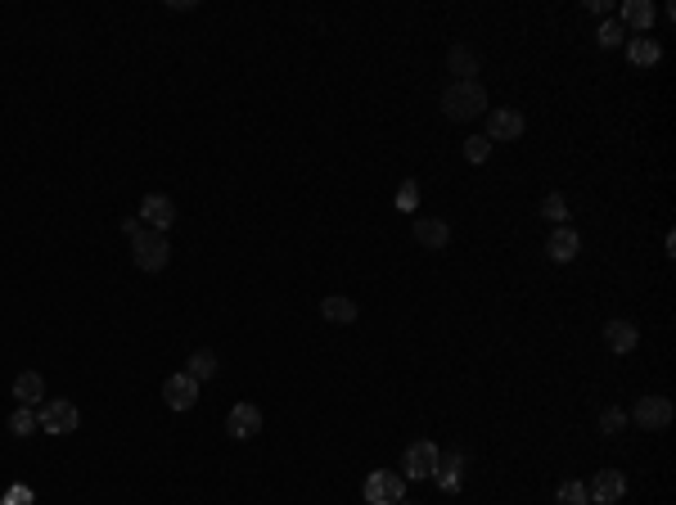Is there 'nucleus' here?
<instances>
[{
	"label": "nucleus",
	"instance_id": "obj_28",
	"mask_svg": "<svg viewBox=\"0 0 676 505\" xmlns=\"http://www.w3.org/2000/svg\"><path fill=\"white\" fill-rule=\"evenodd\" d=\"M415 203H420V185L406 181V185L397 190V208H401V212H415Z\"/></svg>",
	"mask_w": 676,
	"mask_h": 505
},
{
	"label": "nucleus",
	"instance_id": "obj_5",
	"mask_svg": "<svg viewBox=\"0 0 676 505\" xmlns=\"http://www.w3.org/2000/svg\"><path fill=\"white\" fill-rule=\"evenodd\" d=\"M401 496H406V478L397 469H374L366 478V501L370 505H397Z\"/></svg>",
	"mask_w": 676,
	"mask_h": 505
},
{
	"label": "nucleus",
	"instance_id": "obj_6",
	"mask_svg": "<svg viewBox=\"0 0 676 505\" xmlns=\"http://www.w3.org/2000/svg\"><path fill=\"white\" fill-rule=\"evenodd\" d=\"M586 496H591L595 505H618V501L627 496V478H623V469H600V474L586 483Z\"/></svg>",
	"mask_w": 676,
	"mask_h": 505
},
{
	"label": "nucleus",
	"instance_id": "obj_13",
	"mask_svg": "<svg viewBox=\"0 0 676 505\" xmlns=\"http://www.w3.org/2000/svg\"><path fill=\"white\" fill-rule=\"evenodd\" d=\"M582 253V240H577V231H568V226H555L551 231V240H546V257L551 262H573Z\"/></svg>",
	"mask_w": 676,
	"mask_h": 505
},
{
	"label": "nucleus",
	"instance_id": "obj_2",
	"mask_svg": "<svg viewBox=\"0 0 676 505\" xmlns=\"http://www.w3.org/2000/svg\"><path fill=\"white\" fill-rule=\"evenodd\" d=\"M167 257H172V244H167L163 231H149V226H145V231L131 235V262L141 266V271H163Z\"/></svg>",
	"mask_w": 676,
	"mask_h": 505
},
{
	"label": "nucleus",
	"instance_id": "obj_7",
	"mask_svg": "<svg viewBox=\"0 0 676 505\" xmlns=\"http://www.w3.org/2000/svg\"><path fill=\"white\" fill-rule=\"evenodd\" d=\"M226 433L235 443H248V438H257L262 433V411L253 406V402H239V406H230V415H226Z\"/></svg>",
	"mask_w": 676,
	"mask_h": 505
},
{
	"label": "nucleus",
	"instance_id": "obj_3",
	"mask_svg": "<svg viewBox=\"0 0 676 505\" xmlns=\"http://www.w3.org/2000/svg\"><path fill=\"white\" fill-rule=\"evenodd\" d=\"M36 424H41V433H50V438H63V433L82 428V411L73 402H45L36 411Z\"/></svg>",
	"mask_w": 676,
	"mask_h": 505
},
{
	"label": "nucleus",
	"instance_id": "obj_19",
	"mask_svg": "<svg viewBox=\"0 0 676 505\" xmlns=\"http://www.w3.org/2000/svg\"><path fill=\"white\" fill-rule=\"evenodd\" d=\"M45 397V379L36 375V371H23L19 379H14V402L19 406H36Z\"/></svg>",
	"mask_w": 676,
	"mask_h": 505
},
{
	"label": "nucleus",
	"instance_id": "obj_24",
	"mask_svg": "<svg viewBox=\"0 0 676 505\" xmlns=\"http://www.w3.org/2000/svg\"><path fill=\"white\" fill-rule=\"evenodd\" d=\"M555 501H559V505H586L591 496H586V483L568 478V483H559V487H555Z\"/></svg>",
	"mask_w": 676,
	"mask_h": 505
},
{
	"label": "nucleus",
	"instance_id": "obj_10",
	"mask_svg": "<svg viewBox=\"0 0 676 505\" xmlns=\"http://www.w3.org/2000/svg\"><path fill=\"white\" fill-rule=\"evenodd\" d=\"M163 402H167L172 411H189V406L198 402V379H194V375H185V371H181V375H172V379L163 384Z\"/></svg>",
	"mask_w": 676,
	"mask_h": 505
},
{
	"label": "nucleus",
	"instance_id": "obj_11",
	"mask_svg": "<svg viewBox=\"0 0 676 505\" xmlns=\"http://www.w3.org/2000/svg\"><path fill=\"white\" fill-rule=\"evenodd\" d=\"M141 216L149 222V231H163V235H167V226L176 222V203H172L167 194H145V199H141Z\"/></svg>",
	"mask_w": 676,
	"mask_h": 505
},
{
	"label": "nucleus",
	"instance_id": "obj_9",
	"mask_svg": "<svg viewBox=\"0 0 676 505\" xmlns=\"http://www.w3.org/2000/svg\"><path fill=\"white\" fill-rule=\"evenodd\" d=\"M523 126L527 122L519 109H487V140H519Z\"/></svg>",
	"mask_w": 676,
	"mask_h": 505
},
{
	"label": "nucleus",
	"instance_id": "obj_1",
	"mask_svg": "<svg viewBox=\"0 0 676 505\" xmlns=\"http://www.w3.org/2000/svg\"><path fill=\"white\" fill-rule=\"evenodd\" d=\"M442 113H447L451 122L483 118V113H487V91H483V82H479V77H473V82H451V86L442 91Z\"/></svg>",
	"mask_w": 676,
	"mask_h": 505
},
{
	"label": "nucleus",
	"instance_id": "obj_18",
	"mask_svg": "<svg viewBox=\"0 0 676 505\" xmlns=\"http://www.w3.org/2000/svg\"><path fill=\"white\" fill-rule=\"evenodd\" d=\"M627 59H632L636 68H654V63L663 59V45H658L654 37H632V41H627Z\"/></svg>",
	"mask_w": 676,
	"mask_h": 505
},
{
	"label": "nucleus",
	"instance_id": "obj_21",
	"mask_svg": "<svg viewBox=\"0 0 676 505\" xmlns=\"http://www.w3.org/2000/svg\"><path fill=\"white\" fill-rule=\"evenodd\" d=\"M185 375H194L198 384H203V379H213V375H217V352H208V347H198V352L189 356V366H185Z\"/></svg>",
	"mask_w": 676,
	"mask_h": 505
},
{
	"label": "nucleus",
	"instance_id": "obj_8",
	"mask_svg": "<svg viewBox=\"0 0 676 505\" xmlns=\"http://www.w3.org/2000/svg\"><path fill=\"white\" fill-rule=\"evenodd\" d=\"M672 402L667 397H640L636 402V411H632V419L640 424V428H649V433H658V428H667L672 424Z\"/></svg>",
	"mask_w": 676,
	"mask_h": 505
},
{
	"label": "nucleus",
	"instance_id": "obj_29",
	"mask_svg": "<svg viewBox=\"0 0 676 505\" xmlns=\"http://www.w3.org/2000/svg\"><path fill=\"white\" fill-rule=\"evenodd\" d=\"M397 505H411V501H397Z\"/></svg>",
	"mask_w": 676,
	"mask_h": 505
},
{
	"label": "nucleus",
	"instance_id": "obj_17",
	"mask_svg": "<svg viewBox=\"0 0 676 505\" xmlns=\"http://www.w3.org/2000/svg\"><path fill=\"white\" fill-rule=\"evenodd\" d=\"M654 19H658V10H654V0H627V5H623V28H640V32L649 37V28H654Z\"/></svg>",
	"mask_w": 676,
	"mask_h": 505
},
{
	"label": "nucleus",
	"instance_id": "obj_25",
	"mask_svg": "<svg viewBox=\"0 0 676 505\" xmlns=\"http://www.w3.org/2000/svg\"><path fill=\"white\" fill-rule=\"evenodd\" d=\"M10 433H14V438H28V433H36V415H32V406H19V411L10 415Z\"/></svg>",
	"mask_w": 676,
	"mask_h": 505
},
{
	"label": "nucleus",
	"instance_id": "obj_4",
	"mask_svg": "<svg viewBox=\"0 0 676 505\" xmlns=\"http://www.w3.org/2000/svg\"><path fill=\"white\" fill-rule=\"evenodd\" d=\"M438 447L429 443V438H420V443H411V447H406V456H401V478L406 483H424V478H433V469H438Z\"/></svg>",
	"mask_w": 676,
	"mask_h": 505
},
{
	"label": "nucleus",
	"instance_id": "obj_20",
	"mask_svg": "<svg viewBox=\"0 0 676 505\" xmlns=\"http://www.w3.org/2000/svg\"><path fill=\"white\" fill-rule=\"evenodd\" d=\"M447 68L455 72V82H473V72H479V54H473L469 45H451Z\"/></svg>",
	"mask_w": 676,
	"mask_h": 505
},
{
	"label": "nucleus",
	"instance_id": "obj_15",
	"mask_svg": "<svg viewBox=\"0 0 676 505\" xmlns=\"http://www.w3.org/2000/svg\"><path fill=\"white\" fill-rule=\"evenodd\" d=\"M320 316H325L329 325H352V321L361 316V307H357L348 294H329V298L320 303Z\"/></svg>",
	"mask_w": 676,
	"mask_h": 505
},
{
	"label": "nucleus",
	"instance_id": "obj_14",
	"mask_svg": "<svg viewBox=\"0 0 676 505\" xmlns=\"http://www.w3.org/2000/svg\"><path fill=\"white\" fill-rule=\"evenodd\" d=\"M636 343H640V330L632 321H608L604 325V347L608 352H636Z\"/></svg>",
	"mask_w": 676,
	"mask_h": 505
},
{
	"label": "nucleus",
	"instance_id": "obj_26",
	"mask_svg": "<svg viewBox=\"0 0 676 505\" xmlns=\"http://www.w3.org/2000/svg\"><path fill=\"white\" fill-rule=\"evenodd\" d=\"M464 159H469V163H487V159H492V140H487V135H469V140H464Z\"/></svg>",
	"mask_w": 676,
	"mask_h": 505
},
{
	"label": "nucleus",
	"instance_id": "obj_22",
	"mask_svg": "<svg viewBox=\"0 0 676 505\" xmlns=\"http://www.w3.org/2000/svg\"><path fill=\"white\" fill-rule=\"evenodd\" d=\"M541 216H546V222H555V226H564V216H568V199L555 190V194H546L541 199Z\"/></svg>",
	"mask_w": 676,
	"mask_h": 505
},
{
	"label": "nucleus",
	"instance_id": "obj_23",
	"mask_svg": "<svg viewBox=\"0 0 676 505\" xmlns=\"http://www.w3.org/2000/svg\"><path fill=\"white\" fill-rule=\"evenodd\" d=\"M595 41H600L604 50H614V45H623V41H627V28H623L618 19H604V23H600V32H595Z\"/></svg>",
	"mask_w": 676,
	"mask_h": 505
},
{
	"label": "nucleus",
	"instance_id": "obj_12",
	"mask_svg": "<svg viewBox=\"0 0 676 505\" xmlns=\"http://www.w3.org/2000/svg\"><path fill=\"white\" fill-rule=\"evenodd\" d=\"M415 240L429 248V253H442L451 244V226L442 222V216H415Z\"/></svg>",
	"mask_w": 676,
	"mask_h": 505
},
{
	"label": "nucleus",
	"instance_id": "obj_16",
	"mask_svg": "<svg viewBox=\"0 0 676 505\" xmlns=\"http://www.w3.org/2000/svg\"><path fill=\"white\" fill-rule=\"evenodd\" d=\"M460 469H464V456H460V452H442V456H438V469H433L438 487H442V492H460Z\"/></svg>",
	"mask_w": 676,
	"mask_h": 505
},
{
	"label": "nucleus",
	"instance_id": "obj_27",
	"mask_svg": "<svg viewBox=\"0 0 676 505\" xmlns=\"http://www.w3.org/2000/svg\"><path fill=\"white\" fill-rule=\"evenodd\" d=\"M623 424H627V411H618V406H604V411H600V428H604V433H618Z\"/></svg>",
	"mask_w": 676,
	"mask_h": 505
}]
</instances>
